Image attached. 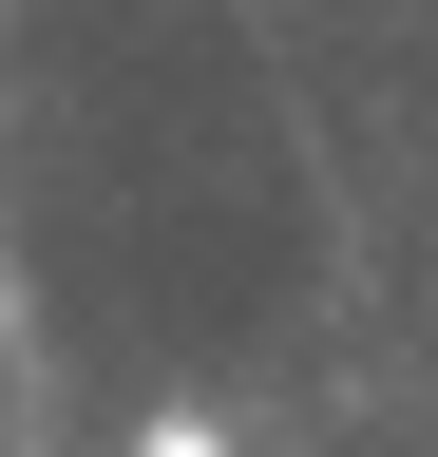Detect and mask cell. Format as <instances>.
Instances as JSON below:
<instances>
[{
    "mask_svg": "<svg viewBox=\"0 0 438 457\" xmlns=\"http://www.w3.org/2000/svg\"><path fill=\"white\" fill-rule=\"evenodd\" d=\"M134 457H229V420H210V400H153V420H134Z\"/></svg>",
    "mask_w": 438,
    "mask_h": 457,
    "instance_id": "1",
    "label": "cell"
}]
</instances>
